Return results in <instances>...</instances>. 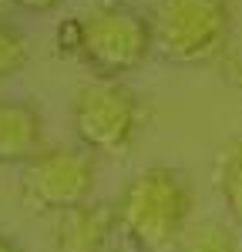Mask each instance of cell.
Returning a JSON list of instances; mask_svg holds the SVG:
<instances>
[{"mask_svg": "<svg viewBox=\"0 0 242 252\" xmlns=\"http://www.w3.org/2000/svg\"><path fill=\"white\" fill-rule=\"evenodd\" d=\"M58 44L64 54H78L81 51V20H64L58 31Z\"/></svg>", "mask_w": 242, "mask_h": 252, "instance_id": "11", "label": "cell"}, {"mask_svg": "<svg viewBox=\"0 0 242 252\" xmlns=\"http://www.w3.org/2000/svg\"><path fill=\"white\" fill-rule=\"evenodd\" d=\"M219 192L225 209L232 212V219L242 225V135L232 138L222 152L219 161Z\"/></svg>", "mask_w": 242, "mask_h": 252, "instance_id": "8", "label": "cell"}, {"mask_svg": "<svg viewBox=\"0 0 242 252\" xmlns=\"http://www.w3.org/2000/svg\"><path fill=\"white\" fill-rule=\"evenodd\" d=\"M0 252H20V246L10 239V235H3L0 232Z\"/></svg>", "mask_w": 242, "mask_h": 252, "instance_id": "13", "label": "cell"}, {"mask_svg": "<svg viewBox=\"0 0 242 252\" xmlns=\"http://www.w3.org/2000/svg\"><path fill=\"white\" fill-rule=\"evenodd\" d=\"M71 121L94 155H121L138 131V97L118 81H91L74 94Z\"/></svg>", "mask_w": 242, "mask_h": 252, "instance_id": "4", "label": "cell"}, {"mask_svg": "<svg viewBox=\"0 0 242 252\" xmlns=\"http://www.w3.org/2000/svg\"><path fill=\"white\" fill-rule=\"evenodd\" d=\"M10 3L20 7V10H27V14H47V10L60 7L64 0H10Z\"/></svg>", "mask_w": 242, "mask_h": 252, "instance_id": "12", "label": "cell"}, {"mask_svg": "<svg viewBox=\"0 0 242 252\" xmlns=\"http://www.w3.org/2000/svg\"><path fill=\"white\" fill-rule=\"evenodd\" d=\"M131 0H101V7H128Z\"/></svg>", "mask_w": 242, "mask_h": 252, "instance_id": "15", "label": "cell"}, {"mask_svg": "<svg viewBox=\"0 0 242 252\" xmlns=\"http://www.w3.org/2000/svg\"><path fill=\"white\" fill-rule=\"evenodd\" d=\"M111 252H145V249H138V246H131V242H121L118 249H111Z\"/></svg>", "mask_w": 242, "mask_h": 252, "instance_id": "14", "label": "cell"}, {"mask_svg": "<svg viewBox=\"0 0 242 252\" xmlns=\"http://www.w3.org/2000/svg\"><path fill=\"white\" fill-rule=\"evenodd\" d=\"M94 158L88 148H44L24 165V198L37 212H67L91 202Z\"/></svg>", "mask_w": 242, "mask_h": 252, "instance_id": "5", "label": "cell"}, {"mask_svg": "<svg viewBox=\"0 0 242 252\" xmlns=\"http://www.w3.org/2000/svg\"><path fill=\"white\" fill-rule=\"evenodd\" d=\"M151 47H155L151 20H145L128 7H98L81 20L78 58L101 81H115L135 71Z\"/></svg>", "mask_w": 242, "mask_h": 252, "instance_id": "3", "label": "cell"}, {"mask_svg": "<svg viewBox=\"0 0 242 252\" xmlns=\"http://www.w3.org/2000/svg\"><path fill=\"white\" fill-rule=\"evenodd\" d=\"M182 252H239V249H236L232 235L225 232V229L205 225V229H199V232L182 246Z\"/></svg>", "mask_w": 242, "mask_h": 252, "instance_id": "10", "label": "cell"}, {"mask_svg": "<svg viewBox=\"0 0 242 252\" xmlns=\"http://www.w3.org/2000/svg\"><path fill=\"white\" fill-rule=\"evenodd\" d=\"M27 61V37L10 20H0V78L14 74Z\"/></svg>", "mask_w": 242, "mask_h": 252, "instance_id": "9", "label": "cell"}, {"mask_svg": "<svg viewBox=\"0 0 242 252\" xmlns=\"http://www.w3.org/2000/svg\"><path fill=\"white\" fill-rule=\"evenodd\" d=\"M44 152V125L34 104L0 97V165H27Z\"/></svg>", "mask_w": 242, "mask_h": 252, "instance_id": "7", "label": "cell"}, {"mask_svg": "<svg viewBox=\"0 0 242 252\" xmlns=\"http://www.w3.org/2000/svg\"><path fill=\"white\" fill-rule=\"evenodd\" d=\"M115 229V209L98 202H84L78 209L58 215L54 225V252H108Z\"/></svg>", "mask_w": 242, "mask_h": 252, "instance_id": "6", "label": "cell"}, {"mask_svg": "<svg viewBox=\"0 0 242 252\" xmlns=\"http://www.w3.org/2000/svg\"><path fill=\"white\" fill-rule=\"evenodd\" d=\"M151 31L168 61L202 64L225 47L232 10L229 0H158Z\"/></svg>", "mask_w": 242, "mask_h": 252, "instance_id": "2", "label": "cell"}, {"mask_svg": "<svg viewBox=\"0 0 242 252\" xmlns=\"http://www.w3.org/2000/svg\"><path fill=\"white\" fill-rule=\"evenodd\" d=\"M188 212V178L175 168H145L124 185L121 198L115 202V229L138 249L161 252L185 232Z\"/></svg>", "mask_w": 242, "mask_h": 252, "instance_id": "1", "label": "cell"}]
</instances>
